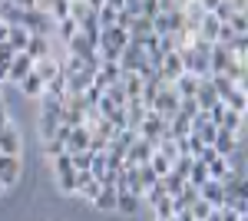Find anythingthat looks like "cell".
<instances>
[{
	"label": "cell",
	"mask_w": 248,
	"mask_h": 221,
	"mask_svg": "<svg viewBox=\"0 0 248 221\" xmlns=\"http://www.w3.org/2000/svg\"><path fill=\"white\" fill-rule=\"evenodd\" d=\"M153 152H155V142H149V139H136L133 146L126 148V162L123 165L126 168H136V165H149V159H153Z\"/></svg>",
	"instance_id": "cell-1"
},
{
	"label": "cell",
	"mask_w": 248,
	"mask_h": 221,
	"mask_svg": "<svg viewBox=\"0 0 248 221\" xmlns=\"http://www.w3.org/2000/svg\"><path fill=\"white\" fill-rule=\"evenodd\" d=\"M139 135L142 139H149V142H159L162 135H166V119L162 116H155L153 109L142 116V122H139Z\"/></svg>",
	"instance_id": "cell-2"
},
{
	"label": "cell",
	"mask_w": 248,
	"mask_h": 221,
	"mask_svg": "<svg viewBox=\"0 0 248 221\" xmlns=\"http://www.w3.org/2000/svg\"><path fill=\"white\" fill-rule=\"evenodd\" d=\"M238 59L225 50V46H218V43H212V50H209V70L212 73H222V76H229V70L235 66Z\"/></svg>",
	"instance_id": "cell-3"
},
{
	"label": "cell",
	"mask_w": 248,
	"mask_h": 221,
	"mask_svg": "<svg viewBox=\"0 0 248 221\" xmlns=\"http://www.w3.org/2000/svg\"><path fill=\"white\" fill-rule=\"evenodd\" d=\"M153 112H155V116H162L166 122H169L172 116L179 112V96L172 92V86H169V89H162L159 96H155V103H153Z\"/></svg>",
	"instance_id": "cell-4"
},
{
	"label": "cell",
	"mask_w": 248,
	"mask_h": 221,
	"mask_svg": "<svg viewBox=\"0 0 248 221\" xmlns=\"http://www.w3.org/2000/svg\"><path fill=\"white\" fill-rule=\"evenodd\" d=\"M77 195L79 202H86V205H93V198L99 195V182H96L90 172H77Z\"/></svg>",
	"instance_id": "cell-5"
},
{
	"label": "cell",
	"mask_w": 248,
	"mask_h": 221,
	"mask_svg": "<svg viewBox=\"0 0 248 221\" xmlns=\"http://www.w3.org/2000/svg\"><path fill=\"white\" fill-rule=\"evenodd\" d=\"M70 56H79V59H90L96 56V37H86V33H77V37L66 43Z\"/></svg>",
	"instance_id": "cell-6"
},
{
	"label": "cell",
	"mask_w": 248,
	"mask_h": 221,
	"mask_svg": "<svg viewBox=\"0 0 248 221\" xmlns=\"http://www.w3.org/2000/svg\"><path fill=\"white\" fill-rule=\"evenodd\" d=\"M20 178V159L17 155H0V185L10 188Z\"/></svg>",
	"instance_id": "cell-7"
},
{
	"label": "cell",
	"mask_w": 248,
	"mask_h": 221,
	"mask_svg": "<svg viewBox=\"0 0 248 221\" xmlns=\"http://www.w3.org/2000/svg\"><path fill=\"white\" fill-rule=\"evenodd\" d=\"M33 73V59L27 53H17L14 59H10V73H7V83H20L23 76Z\"/></svg>",
	"instance_id": "cell-8"
},
{
	"label": "cell",
	"mask_w": 248,
	"mask_h": 221,
	"mask_svg": "<svg viewBox=\"0 0 248 221\" xmlns=\"http://www.w3.org/2000/svg\"><path fill=\"white\" fill-rule=\"evenodd\" d=\"M116 79H119V63H99V70L93 73V86L103 92L106 86H113Z\"/></svg>",
	"instance_id": "cell-9"
},
{
	"label": "cell",
	"mask_w": 248,
	"mask_h": 221,
	"mask_svg": "<svg viewBox=\"0 0 248 221\" xmlns=\"http://www.w3.org/2000/svg\"><path fill=\"white\" fill-rule=\"evenodd\" d=\"M66 155H77V152H90V129L86 126H79V129H73L70 135H66Z\"/></svg>",
	"instance_id": "cell-10"
},
{
	"label": "cell",
	"mask_w": 248,
	"mask_h": 221,
	"mask_svg": "<svg viewBox=\"0 0 248 221\" xmlns=\"http://www.w3.org/2000/svg\"><path fill=\"white\" fill-rule=\"evenodd\" d=\"M0 155H17L20 159V132L10 122L0 129Z\"/></svg>",
	"instance_id": "cell-11"
},
{
	"label": "cell",
	"mask_w": 248,
	"mask_h": 221,
	"mask_svg": "<svg viewBox=\"0 0 248 221\" xmlns=\"http://www.w3.org/2000/svg\"><path fill=\"white\" fill-rule=\"evenodd\" d=\"M212 148H215V155H222V159H229L235 148H242V139H235L232 132H215V142H212Z\"/></svg>",
	"instance_id": "cell-12"
},
{
	"label": "cell",
	"mask_w": 248,
	"mask_h": 221,
	"mask_svg": "<svg viewBox=\"0 0 248 221\" xmlns=\"http://www.w3.org/2000/svg\"><path fill=\"white\" fill-rule=\"evenodd\" d=\"M139 208H142V198L133 195V192H116V211L119 215H139Z\"/></svg>",
	"instance_id": "cell-13"
},
{
	"label": "cell",
	"mask_w": 248,
	"mask_h": 221,
	"mask_svg": "<svg viewBox=\"0 0 248 221\" xmlns=\"http://www.w3.org/2000/svg\"><path fill=\"white\" fill-rule=\"evenodd\" d=\"M33 73H37L40 83L46 86L50 79H57V76H60V59H53V56H43V59H37V63H33Z\"/></svg>",
	"instance_id": "cell-14"
},
{
	"label": "cell",
	"mask_w": 248,
	"mask_h": 221,
	"mask_svg": "<svg viewBox=\"0 0 248 221\" xmlns=\"http://www.w3.org/2000/svg\"><path fill=\"white\" fill-rule=\"evenodd\" d=\"M199 83H202L199 76H192V73H182L179 79H175V83H172V92H175L179 99H192V96H195V89H199Z\"/></svg>",
	"instance_id": "cell-15"
},
{
	"label": "cell",
	"mask_w": 248,
	"mask_h": 221,
	"mask_svg": "<svg viewBox=\"0 0 248 221\" xmlns=\"http://www.w3.org/2000/svg\"><path fill=\"white\" fill-rule=\"evenodd\" d=\"M199 198H202V202H209L212 208H222V205H225V192H222V182H205L202 185V188H199Z\"/></svg>",
	"instance_id": "cell-16"
},
{
	"label": "cell",
	"mask_w": 248,
	"mask_h": 221,
	"mask_svg": "<svg viewBox=\"0 0 248 221\" xmlns=\"http://www.w3.org/2000/svg\"><path fill=\"white\" fill-rule=\"evenodd\" d=\"M192 99H195L199 112H209L212 106L218 103V96H215V89L209 86V79H202V83H199V89H195V96H192Z\"/></svg>",
	"instance_id": "cell-17"
},
{
	"label": "cell",
	"mask_w": 248,
	"mask_h": 221,
	"mask_svg": "<svg viewBox=\"0 0 248 221\" xmlns=\"http://www.w3.org/2000/svg\"><path fill=\"white\" fill-rule=\"evenodd\" d=\"M23 53L30 56L33 63H37V59H43V56H50V37H37V33H30L27 50H23Z\"/></svg>",
	"instance_id": "cell-18"
},
{
	"label": "cell",
	"mask_w": 248,
	"mask_h": 221,
	"mask_svg": "<svg viewBox=\"0 0 248 221\" xmlns=\"http://www.w3.org/2000/svg\"><path fill=\"white\" fill-rule=\"evenodd\" d=\"M195 202H199V188L186 182V188H182V192H179V195L172 198V211H189Z\"/></svg>",
	"instance_id": "cell-19"
},
{
	"label": "cell",
	"mask_w": 248,
	"mask_h": 221,
	"mask_svg": "<svg viewBox=\"0 0 248 221\" xmlns=\"http://www.w3.org/2000/svg\"><path fill=\"white\" fill-rule=\"evenodd\" d=\"M27 40H30V33H27L23 27H10V30H7V43H10L14 53H23V50H27Z\"/></svg>",
	"instance_id": "cell-20"
},
{
	"label": "cell",
	"mask_w": 248,
	"mask_h": 221,
	"mask_svg": "<svg viewBox=\"0 0 248 221\" xmlns=\"http://www.w3.org/2000/svg\"><path fill=\"white\" fill-rule=\"evenodd\" d=\"M189 185H195V188H202V185L209 182V168H205V162H199V159H192V168H189V178H186Z\"/></svg>",
	"instance_id": "cell-21"
},
{
	"label": "cell",
	"mask_w": 248,
	"mask_h": 221,
	"mask_svg": "<svg viewBox=\"0 0 248 221\" xmlns=\"http://www.w3.org/2000/svg\"><path fill=\"white\" fill-rule=\"evenodd\" d=\"M17 86L23 89V96H33V99H40V96H43V83H40V76H37V73L23 76V79H20Z\"/></svg>",
	"instance_id": "cell-22"
},
{
	"label": "cell",
	"mask_w": 248,
	"mask_h": 221,
	"mask_svg": "<svg viewBox=\"0 0 248 221\" xmlns=\"http://www.w3.org/2000/svg\"><path fill=\"white\" fill-rule=\"evenodd\" d=\"M159 188H162L169 198H175V195L186 188V178H179V175H172V172H169V175H162V178H159Z\"/></svg>",
	"instance_id": "cell-23"
},
{
	"label": "cell",
	"mask_w": 248,
	"mask_h": 221,
	"mask_svg": "<svg viewBox=\"0 0 248 221\" xmlns=\"http://www.w3.org/2000/svg\"><path fill=\"white\" fill-rule=\"evenodd\" d=\"M93 208H99V211H116V188H99V195L93 198Z\"/></svg>",
	"instance_id": "cell-24"
},
{
	"label": "cell",
	"mask_w": 248,
	"mask_h": 221,
	"mask_svg": "<svg viewBox=\"0 0 248 221\" xmlns=\"http://www.w3.org/2000/svg\"><path fill=\"white\" fill-rule=\"evenodd\" d=\"M205 168H209V178H212V182H222V178L232 172V168H229V159H222V155H218V159H212Z\"/></svg>",
	"instance_id": "cell-25"
},
{
	"label": "cell",
	"mask_w": 248,
	"mask_h": 221,
	"mask_svg": "<svg viewBox=\"0 0 248 221\" xmlns=\"http://www.w3.org/2000/svg\"><path fill=\"white\" fill-rule=\"evenodd\" d=\"M149 33H153V20L136 17L133 27H129V40H142V37H149Z\"/></svg>",
	"instance_id": "cell-26"
},
{
	"label": "cell",
	"mask_w": 248,
	"mask_h": 221,
	"mask_svg": "<svg viewBox=\"0 0 248 221\" xmlns=\"http://www.w3.org/2000/svg\"><path fill=\"white\" fill-rule=\"evenodd\" d=\"M222 106H229L232 112H242L245 116V89H232L225 99H222Z\"/></svg>",
	"instance_id": "cell-27"
},
{
	"label": "cell",
	"mask_w": 248,
	"mask_h": 221,
	"mask_svg": "<svg viewBox=\"0 0 248 221\" xmlns=\"http://www.w3.org/2000/svg\"><path fill=\"white\" fill-rule=\"evenodd\" d=\"M57 129H60V116H43V112H40V135H43V139H53Z\"/></svg>",
	"instance_id": "cell-28"
},
{
	"label": "cell",
	"mask_w": 248,
	"mask_h": 221,
	"mask_svg": "<svg viewBox=\"0 0 248 221\" xmlns=\"http://www.w3.org/2000/svg\"><path fill=\"white\" fill-rule=\"evenodd\" d=\"M103 96H106V99L113 103L116 109H123V106L129 103V99H126V92H123V86H119V83H113V86H106V89H103Z\"/></svg>",
	"instance_id": "cell-29"
},
{
	"label": "cell",
	"mask_w": 248,
	"mask_h": 221,
	"mask_svg": "<svg viewBox=\"0 0 248 221\" xmlns=\"http://www.w3.org/2000/svg\"><path fill=\"white\" fill-rule=\"evenodd\" d=\"M40 112H43V116H60V112H63V99L40 96Z\"/></svg>",
	"instance_id": "cell-30"
},
{
	"label": "cell",
	"mask_w": 248,
	"mask_h": 221,
	"mask_svg": "<svg viewBox=\"0 0 248 221\" xmlns=\"http://www.w3.org/2000/svg\"><path fill=\"white\" fill-rule=\"evenodd\" d=\"M57 33H60V40H63V43H70V40L79 33V30H77V20H70V17L60 20V23H57Z\"/></svg>",
	"instance_id": "cell-31"
},
{
	"label": "cell",
	"mask_w": 248,
	"mask_h": 221,
	"mask_svg": "<svg viewBox=\"0 0 248 221\" xmlns=\"http://www.w3.org/2000/svg\"><path fill=\"white\" fill-rule=\"evenodd\" d=\"M189 168H192V155H179V159L172 162V175H179V178H189Z\"/></svg>",
	"instance_id": "cell-32"
},
{
	"label": "cell",
	"mask_w": 248,
	"mask_h": 221,
	"mask_svg": "<svg viewBox=\"0 0 248 221\" xmlns=\"http://www.w3.org/2000/svg\"><path fill=\"white\" fill-rule=\"evenodd\" d=\"M70 162H73V172H90L93 152H77V155H70Z\"/></svg>",
	"instance_id": "cell-33"
},
{
	"label": "cell",
	"mask_w": 248,
	"mask_h": 221,
	"mask_svg": "<svg viewBox=\"0 0 248 221\" xmlns=\"http://www.w3.org/2000/svg\"><path fill=\"white\" fill-rule=\"evenodd\" d=\"M53 172H57V178H60V175H73V162H70V155H66V152L53 159Z\"/></svg>",
	"instance_id": "cell-34"
},
{
	"label": "cell",
	"mask_w": 248,
	"mask_h": 221,
	"mask_svg": "<svg viewBox=\"0 0 248 221\" xmlns=\"http://www.w3.org/2000/svg\"><path fill=\"white\" fill-rule=\"evenodd\" d=\"M229 27H232V33H248V14H232L229 17Z\"/></svg>",
	"instance_id": "cell-35"
},
{
	"label": "cell",
	"mask_w": 248,
	"mask_h": 221,
	"mask_svg": "<svg viewBox=\"0 0 248 221\" xmlns=\"http://www.w3.org/2000/svg\"><path fill=\"white\" fill-rule=\"evenodd\" d=\"M149 168H153V172L159 175V178H162V175H169V172H172V165L166 162V159H162V155H159V152H153V159H149Z\"/></svg>",
	"instance_id": "cell-36"
},
{
	"label": "cell",
	"mask_w": 248,
	"mask_h": 221,
	"mask_svg": "<svg viewBox=\"0 0 248 221\" xmlns=\"http://www.w3.org/2000/svg\"><path fill=\"white\" fill-rule=\"evenodd\" d=\"M189 211H192V218H195V221H205V218H209V215H212V211H215V208H212L209 202H202V198H199V202L192 205Z\"/></svg>",
	"instance_id": "cell-37"
},
{
	"label": "cell",
	"mask_w": 248,
	"mask_h": 221,
	"mask_svg": "<svg viewBox=\"0 0 248 221\" xmlns=\"http://www.w3.org/2000/svg\"><path fill=\"white\" fill-rule=\"evenodd\" d=\"M155 211V221H172V215H175V211H172V198H166V202H159L153 208Z\"/></svg>",
	"instance_id": "cell-38"
},
{
	"label": "cell",
	"mask_w": 248,
	"mask_h": 221,
	"mask_svg": "<svg viewBox=\"0 0 248 221\" xmlns=\"http://www.w3.org/2000/svg\"><path fill=\"white\" fill-rule=\"evenodd\" d=\"M103 172H106V155H103V152H93V162H90V175H93V178H99Z\"/></svg>",
	"instance_id": "cell-39"
},
{
	"label": "cell",
	"mask_w": 248,
	"mask_h": 221,
	"mask_svg": "<svg viewBox=\"0 0 248 221\" xmlns=\"http://www.w3.org/2000/svg\"><path fill=\"white\" fill-rule=\"evenodd\" d=\"M57 185H60L63 195H73V192H77V172H73V175H60Z\"/></svg>",
	"instance_id": "cell-40"
},
{
	"label": "cell",
	"mask_w": 248,
	"mask_h": 221,
	"mask_svg": "<svg viewBox=\"0 0 248 221\" xmlns=\"http://www.w3.org/2000/svg\"><path fill=\"white\" fill-rule=\"evenodd\" d=\"M195 112H199V106H195V99H179V116H186V119H195Z\"/></svg>",
	"instance_id": "cell-41"
},
{
	"label": "cell",
	"mask_w": 248,
	"mask_h": 221,
	"mask_svg": "<svg viewBox=\"0 0 248 221\" xmlns=\"http://www.w3.org/2000/svg\"><path fill=\"white\" fill-rule=\"evenodd\" d=\"M63 152H66V146L60 142L57 135H53V139H46V155H50V159H57V155H63Z\"/></svg>",
	"instance_id": "cell-42"
},
{
	"label": "cell",
	"mask_w": 248,
	"mask_h": 221,
	"mask_svg": "<svg viewBox=\"0 0 248 221\" xmlns=\"http://www.w3.org/2000/svg\"><path fill=\"white\" fill-rule=\"evenodd\" d=\"M195 159H199V162H205V165H209L212 159H218V155H215V148H212V146H205V148H202V152H199V155H195Z\"/></svg>",
	"instance_id": "cell-43"
},
{
	"label": "cell",
	"mask_w": 248,
	"mask_h": 221,
	"mask_svg": "<svg viewBox=\"0 0 248 221\" xmlns=\"http://www.w3.org/2000/svg\"><path fill=\"white\" fill-rule=\"evenodd\" d=\"M10 3L20 7V10H33V3H37V0H10Z\"/></svg>",
	"instance_id": "cell-44"
},
{
	"label": "cell",
	"mask_w": 248,
	"mask_h": 221,
	"mask_svg": "<svg viewBox=\"0 0 248 221\" xmlns=\"http://www.w3.org/2000/svg\"><path fill=\"white\" fill-rule=\"evenodd\" d=\"M10 122V112H7V106H3V99H0V129Z\"/></svg>",
	"instance_id": "cell-45"
},
{
	"label": "cell",
	"mask_w": 248,
	"mask_h": 221,
	"mask_svg": "<svg viewBox=\"0 0 248 221\" xmlns=\"http://www.w3.org/2000/svg\"><path fill=\"white\" fill-rule=\"evenodd\" d=\"M103 7H113L116 14H119V10H123V7H126V0H103Z\"/></svg>",
	"instance_id": "cell-46"
},
{
	"label": "cell",
	"mask_w": 248,
	"mask_h": 221,
	"mask_svg": "<svg viewBox=\"0 0 248 221\" xmlns=\"http://www.w3.org/2000/svg\"><path fill=\"white\" fill-rule=\"evenodd\" d=\"M7 30H10V27H7V23H0V43H7Z\"/></svg>",
	"instance_id": "cell-47"
},
{
	"label": "cell",
	"mask_w": 248,
	"mask_h": 221,
	"mask_svg": "<svg viewBox=\"0 0 248 221\" xmlns=\"http://www.w3.org/2000/svg\"><path fill=\"white\" fill-rule=\"evenodd\" d=\"M86 3H90V10H99L103 7V0H86Z\"/></svg>",
	"instance_id": "cell-48"
},
{
	"label": "cell",
	"mask_w": 248,
	"mask_h": 221,
	"mask_svg": "<svg viewBox=\"0 0 248 221\" xmlns=\"http://www.w3.org/2000/svg\"><path fill=\"white\" fill-rule=\"evenodd\" d=\"M205 221H222V218H218V208H215V211H212V215H209Z\"/></svg>",
	"instance_id": "cell-49"
},
{
	"label": "cell",
	"mask_w": 248,
	"mask_h": 221,
	"mask_svg": "<svg viewBox=\"0 0 248 221\" xmlns=\"http://www.w3.org/2000/svg\"><path fill=\"white\" fill-rule=\"evenodd\" d=\"M0 89H3V83H0ZM0 99H3V96H0Z\"/></svg>",
	"instance_id": "cell-50"
}]
</instances>
